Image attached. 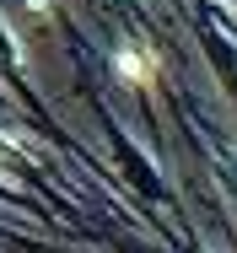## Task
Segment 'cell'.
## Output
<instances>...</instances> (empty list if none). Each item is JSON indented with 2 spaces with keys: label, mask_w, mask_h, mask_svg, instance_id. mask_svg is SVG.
<instances>
[{
  "label": "cell",
  "mask_w": 237,
  "mask_h": 253,
  "mask_svg": "<svg viewBox=\"0 0 237 253\" xmlns=\"http://www.w3.org/2000/svg\"><path fill=\"white\" fill-rule=\"evenodd\" d=\"M119 65H124V76H130V81H151V65H145V54H135V49H130Z\"/></svg>",
  "instance_id": "1"
}]
</instances>
